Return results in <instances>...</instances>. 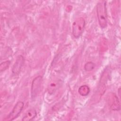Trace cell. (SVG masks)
Wrapping results in <instances>:
<instances>
[{
    "label": "cell",
    "instance_id": "cell-1",
    "mask_svg": "<svg viewBox=\"0 0 121 121\" xmlns=\"http://www.w3.org/2000/svg\"><path fill=\"white\" fill-rule=\"evenodd\" d=\"M96 13L100 27L102 28H105L107 26V16L105 1L98 2L97 4Z\"/></svg>",
    "mask_w": 121,
    "mask_h": 121
},
{
    "label": "cell",
    "instance_id": "cell-2",
    "mask_svg": "<svg viewBox=\"0 0 121 121\" xmlns=\"http://www.w3.org/2000/svg\"><path fill=\"white\" fill-rule=\"evenodd\" d=\"M85 20L82 17L77 18L73 23L72 33L76 38H79L83 33L85 27Z\"/></svg>",
    "mask_w": 121,
    "mask_h": 121
},
{
    "label": "cell",
    "instance_id": "cell-3",
    "mask_svg": "<svg viewBox=\"0 0 121 121\" xmlns=\"http://www.w3.org/2000/svg\"><path fill=\"white\" fill-rule=\"evenodd\" d=\"M24 106V104L22 101L17 102L13 108L11 112L9 114L3 119L5 121H13L16 119L21 112L23 107Z\"/></svg>",
    "mask_w": 121,
    "mask_h": 121
},
{
    "label": "cell",
    "instance_id": "cell-4",
    "mask_svg": "<svg viewBox=\"0 0 121 121\" xmlns=\"http://www.w3.org/2000/svg\"><path fill=\"white\" fill-rule=\"evenodd\" d=\"M42 83V77L40 76L35 78L32 83L31 90V97L34 99L39 94Z\"/></svg>",
    "mask_w": 121,
    "mask_h": 121
},
{
    "label": "cell",
    "instance_id": "cell-5",
    "mask_svg": "<svg viewBox=\"0 0 121 121\" xmlns=\"http://www.w3.org/2000/svg\"><path fill=\"white\" fill-rule=\"evenodd\" d=\"M108 104L111 109L114 111L120 110V103L115 94L110 93L108 96Z\"/></svg>",
    "mask_w": 121,
    "mask_h": 121
},
{
    "label": "cell",
    "instance_id": "cell-6",
    "mask_svg": "<svg viewBox=\"0 0 121 121\" xmlns=\"http://www.w3.org/2000/svg\"><path fill=\"white\" fill-rule=\"evenodd\" d=\"M24 61L25 59L22 55H18L17 56L12 69V72L13 74L17 75L20 72Z\"/></svg>",
    "mask_w": 121,
    "mask_h": 121
},
{
    "label": "cell",
    "instance_id": "cell-7",
    "mask_svg": "<svg viewBox=\"0 0 121 121\" xmlns=\"http://www.w3.org/2000/svg\"><path fill=\"white\" fill-rule=\"evenodd\" d=\"M37 115V112L35 110L31 109L28 110L24 115L22 120L24 121H29L33 120Z\"/></svg>",
    "mask_w": 121,
    "mask_h": 121
},
{
    "label": "cell",
    "instance_id": "cell-8",
    "mask_svg": "<svg viewBox=\"0 0 121 121\" xmlns=\"http://www.w3.org/2000/svg\"><path fill=\"white\" fill-rule=\"evenodd\" d=\"M89 92L90 88L87 85H83L78 88V93L82 96H86Z\"/></svg>",
    "mask_w": 121,
    "mask_h": 121
},
{
    "label": "cell",
    "instance_id": "cell-9",
    "mask_svg": "<svg viewBox=\"0 0 121 121\" xmlns=\"http://www.w3.org/2000/svg\"><path fill=\"white\" fill-rule=\"evenodd\" d=\"M59 85V83L58 82L53 81L52 83H51L49 85V86L48 89L49 93L50 94H52V93H53L58 87Z\"/></svg>",
    "mask_w": 121,
    "mask_h": 121
},
{
    "label": "cell",
    "instance_id": "cell-10",
    "mask_svg": "<svg viewBox=\"0 0 121 121\" xmlns=\"http://www.w3.org/2000/svg\"><path fill=\"white\" fill-rule=\"evenodd\" d=\"M95 64L91 61L87 62L86 63L84 66V69L86 71H90L93 70L95 68Z\"/></svg>",
    "mask_w": 121,
    "mask_h": 121
},
{
    "label": "cell",
    "instance_id": "cell-11",
    "mask_svg": "<svg viewBox=\"0 0 121 121\" xmlns=\"http://www.w3.org/2000/svg\"><path fill=\"white\" fill-rule=\"evenodd\" d=\"M10 61L9 60H7L2 62L0 65V70L1 72L7 69L9 66Z\"/></svg>",
    "mask_w": 121,
    "mask_h": 121
}]
</instances>
